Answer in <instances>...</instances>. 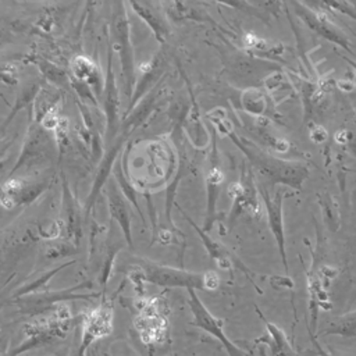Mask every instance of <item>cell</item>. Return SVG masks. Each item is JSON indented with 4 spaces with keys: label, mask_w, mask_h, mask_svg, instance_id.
Here are the masks:
<instances>
[{
    "label": "cell",
    "mask_w": 356,
    "mask_h": 356,
    "mask_svg": "<svg viewBox=\"0 0 356 356\" xmlns=\"http://www.w3.org/2000/svg\"><path fill=\"white\" fill-rule=\"evenodd\" d=\"M228 136L246 156L252 170H256V172L260 174L264 184L271 188L281 185L288 186L296 192L303 189V184L310 175V170L306 164L298 160H286L274 156L235 132H231Z\"/></svg>",
    "instance_id": "6da1fadb"
},
{
    "label": "cell",
    "mask_w": 356,
    "mask_h": 356,
    "mask_svg": "<svg viewBox=\"0 0 356 356\" xmlns=\"http://www.w3.org/2000/svg\"><path fill=\"white\" fill-rule=\"evenodd\" d=\"M257 191L261 197V202L266 207V214L268 220V228L274 236L277 243V249L284 266L285 275L289 277V264L286 257V246H285V225H284V213H282V202L285 196V189L282 188H271L267 184L257 182Z\"/></svg>",
    "instance_id": "7a4b0ae2"
},
{
    "label": "cell",
    "mask_w": 356,
    "mask_h": 356,
    "mask_svg": "<svg viewBox=\"0 0 356 356\" xmlns=\"http://www.w3.org/2000/svg\"><path fill=\"white\" fill-rule=\"evenodd\" d=\"M228 193L232 199V207L228 220L229 225L241 213H246L254 218H260L261 206L259 202L257 182L254 181L253 170L250 165H242L241 179L232 182L228 186Z\"/></svg>",
    "instance_id": "3957f363"
},
{
    "label": "cell",
    "mask_w": 356,
    "mask_h": 356,
    "mask_svg": "<svg viewBox=\"0 0 356 356\" xmlns=\"http://www.w3.org/2000/svg\"><path fill=\"white\" fill-rule=\"evenodd\" d=\"M140 270L145 281L165 288L204 289V274L191 273L181 268L161 266L153 261H142Z\"/></svg>",
    "instance_id": "277c9868"
},
{
    "label": "cell",
    "mask_w": 356,
    "mask_h": 356,
    "mask_svg": "<svg viewBox=\"0 0 356 356\" xmlns=\"http://www.w3.org/2000/svg\"><path fill=\"white\" fill-rule=\"evenodd\" d=\"M292 7L295 10V14L299 19L303 21V24L318 36L327 39L331 43L338 44L339 47L345 49L348 53H350L353 57H356L355 51L350 47V43L348 40L346 33L334 24V21L321 10H314L309 7L305 3L293 1Z\"/></svg>",
    "instance_id": "5b68a950"
},
{
    "label": "cell",
    "mask_w": 356,
    "mask_h": 356,
    "mask_svg": "<svg viewBox=\"0 0 356 356\" xmlns=\"http://www.w3.org/2000/svg\"><path fill=\"white\" fill-rule=\"evenodd\" d=\"M189 293V309L192 312L193 316V321L192 325L206 331L207 334H210L211 337H214L218 342H221V345L225 348L227 353L229 356H245L243 350L239 349L224 332L222 330V321L218 320L217 317H214L209 309L203 305V302L199 299L197 293L195 289H188Z\"/></svg>",
    "instance_id": "8992f818"
},
{
    "label": "cell",
    "mask_w": 356,
    "mask_h": 356,
    "mask_svg": "<svg viewBox=\"0 0 356 356\" xmlns=\"http://www.w3.org/2000/svg\"><path fill=\"white\" fill-rule=\"evenodd\" d=\"M113 36L115 40V46L120 53L122 75L125 79V89L127 93L131 95L134 86V58H132V49L129 42V26L128 19L124 11V4H117L115 11L113 14Z\"/></svg>",
    "instance_id": "52a82bcc"
},
{
    "label": "cell",
    "mask_w": 356,
    "mask_h": 356,
    "mask_svg": "<svg viewBox=\"0 0 356 356\" xmlns=\"http://www.w3.org/2000/svg\"><path fill=\"white\" fill-rule=\"evenodd\" d=\"M113 331V307L103 302L100 306L93 309L83 321L81 345L88 350L89 346Z\"/></svg>",
    "instance_id": "ba28073f"
},
{
    "label": "cell",
    "mask_w": 356,
    "mask_h": 356,
    "mask_svg": "<svg viewBox=\"0 0 356 356\" xmlns=\"http://www.w3.org/2000/svg\"><path fill=\"white\" fill-rule=\"evenodd\" d=\"M217 147H216V139L213 138V152H211V167L206 177V191H207V204H206V218H204V227L203 231H210L216 218H217V200L220 196L221 184L224 181V174L221 168L218 167L217 160Z\"/></svg>",
    "instance_id": "9c48e42d"
},
{
    "label": "cell",
    "mask_w": 356,
    "mask_h": 356,
    "mask_svg": "<svg viewBox=\"0 0 356 356\" xmlns=\"http://www.w3.org/2000/svg\"><path fill=\"white\" fill-rule=\"evenodd\" d=\"M241 104L245 113L257 117L274 118L280 122V115L275 111V104L270 95L259 88H248L241 95Z\"/></svg>",
    "instance_id": "30bf717a"
},
{
    "label": "cell",
    "mask_w": 356,
    "mask_h": 356,
    "mask_svg": "<svg viewBox=\"0 0 356 356\" xmlns=\"http://www.w3.org/2000/svg\"><path fill=\"white\" fill-rule=\"evenodd\" d=\"M104 110L107 118V136L113 139L114 134L117 132V122H118V89L115 85V78L113 72L111 64V53H108V67L107 75L104 79Z\"/></svg>",
    "instance_id": "8fae6325"
},
{
    "label": "cell",
    "mask_w": 356,
    "mask_h": 356,
    "mask_svg": "<svg viewBox=\"0 0 356 356\" xmlns=\"http://www.w3.org/2000/svg\"><path fill=\"white\" fill-rule=\"evenodd\" d=\"M107 199H108V207L111 217L118 222V225L122 229V234L125 239L128 241V245L132 246V236H131V224H129V213L125 203L124 196L117 189V185L110 181L107 185Z\"/></svg>",
    "instance_id": "7c38bea8"
},
{
    "label": "cell",
    "mask_w": 356,
    "mask_h": 356,
    "mask_svg": "<svg viewBox=\"0 0 356 356\" xmlns=\"http://www.w3.org/2000/svg\"><path fill=\"white\" fill-rule=\"evenodd\" d=\"M71 68H72V75L76 81L90 85L93 89H96L97 93H100L104 89V79L102 78L99 68L88 57H83V56L75 57L71 63Z\"/></svg>",
    "instance_id": "4fadbf2b"
},
{
    "label": "cell",
    "mask_w": 356,
    "mask_h": 356,
    "mask_svg": "<svg viewBox=\"0 0 356 356\" xmlns=\"http://www.w3.org/2000/svg\"><path fill=\"white\" fill-rule=\"evenodd\" d=\"M184 216H185V218L191 222V225L196 229V232L199 234V236H200V239H202V242H203L206 250L209 252L210 257L217 263V266H218L220 268H224V270H231V268L234 267V259H232V256L225 250V248H224L222 245H220L218 242H216L214 239H211V238L206 234V231H203L202 228H199L185 213H184Z\"/></svg>",
    "instance_id": "5bb4252c"
},
{
    "label": "cell",
    "mask_w": 356,
    "mask_h": 356,
    "mask_svg": "<svg viewBox=\"0 0 356 356\" xmlns=\"http://www.w3.org/2000/svg\"><path fill=\"white\" fill-rule=\"evenodd\" d=\"M63 213H64V221H65L68 236L75 242H78L81 238L79 213L76 209V203L74 202L65 182H64V192H63Z\"/></svg>",
    "instance_id": "9a60e30c"
},
{
    "label": "cell",
    "mask_w": 356,
    "mask_h": 356,
    "mask_svg": "<svg viewBox=\"0 0 356 356\" xmlns=\"http://www.w3.org/2000/svg\"><path fill=\"white\" fill-rule=\"evenodd\" d=\"M324 334L341 335V337H356V310L332 318V321L325 328Z\"/></svg>",
    "instance_id": "2e32d148"
},
{
    "label": "cell",
    "mask_w": 356,
    "mask_h": 356,
    "mask_svg": "<svg viewBox=\"0 0 356 356\" xmlns=\"http://www.w3.org/2000/svg\"><path fill=\"white\" fill-rule=\"evenodd\" d=\"M261 318L264 320L263 316H261ZM264 324H266V330L268 331V335L271 338L273 356H293V350L291 349L289 342H288L285 334L282 332V330L267 320H264Z\"/></svg>",
    "instance_id": "e0dca14e"
},
{
    "label": "cell",
    "mask_w": 356,
    "mask_h": 356,
    "mask_svg": "<svg viewBox=\"0 0 356 356\" xmlns=\"http://www.w3.org/2000/svg\"><path fill=\"white\" fill-rule=\"evenodd\" d=\"M118 149H120V143L115 145V146H113V147L110 149V152L107 153L106 159L103 160V163H102V165H100V168H99V171H97V177H96V181H95L93 189H92L90 196H89V199H88V202H89V203H88V207L93 203V199H96V195L99 193L100 188H102V186L104 185V182L107 181L110 168L113 167V163H114V159H115V156H117Z\"/></svg>",
    "instance_id": "ac0fdd59"
},
{
    "label": "cell",
    "mask_w": 356,
    "mask_h": 356,
    "mask_svg": "<svg viewBox=\"0 0 356 356\" xmlns=\"http://www.w3.org/2000/svg\"><path fill=\"white\" fill-rule=\"evenodd\" d=\"M318 203L321 206L324 222L328 225V228L331 231L338 229V227H339V211H338L335 199L330 193H323V195H318Z\"/></svg>",
    "instance_id": "d6986e66"
},
{
    "label": "cell",
    "mask_w": 356,
    "mask_h": 356,
    "mask_svg": "<svg viewBox=\"0 0 356 356\" xmlns=\"http://www.w3.org/2000/svg\"><path fill=\"white\" fill-rule=\"evenodd\" d=\"M132 7L135 8L136 14L140 15V17L149 24V26H152V29L154 31L157 39H159L160 42H163L164 38L167 36V29H165L163 21H160V19L157 18V15H156L150 8H147V7L143 6V4L132 3Z\"/></svg>",
    "instance_id": "ffe728a7"
},
{
    "label": "cell",
    "mask_w": 356,
    "mask_h": 356,
    "mask_svg": "<svg viewBox=\"0 0 356 356\" xmlns=\"http://www.w3.org/2000/svg\"><path fill=\"white\" fill-rule=\"evenodd\" d=\"M321 8H328L331 11H338L343 15H348L349 18L356 21V3L350 1H324V3H317Z\"/></svg>",
    "instance_id": "44dd1931"
},
{
    "label": "cell",
    "mask_w": 356,
    "mask_h": 356,
    "mask_svg": "<svg viewBox=\"0 0 356 356\" xmlns=\"http://www.w3.org/2000/svg\"><path fill=\"white\" fill-rule=\"evenodd\" d=\"M70 264H72L71 261L70 263H65V264H61V266H58V267H56V268H53L50 273H46L43 277H40L39 280H36V281H33L32 284H29V285H26L25 288H22V289H19V292L17 293L18 296H21V295H25V293H28V292H32V291H36L38 288H40L43 284H46L51 277H53V274H56L58 270H61V268H64V267H67V266H70Z\"/></svg>",
    "instance_id": "7402d4cb"
},
{
    "label": "cell",
    "mask_w": 356,
    "mask_h": 356,
    "mask_svg": "<svg viewBox=\"0 0 356 356\" xmlns=\"http://www.w3.org/2000/svg\"><path fill=\"white\" fill-rule=\"evenodd\" d=\"M309 138L314 145H323L328 139V132L323 125L312 124L309 131Z\"/></svg>",
    "instance_id": "603a6c76"
},
{
    "label": "cell",
    "mask_w": 356,
    "mask_h": 356,
    "mask_svg": "<svg viewBox=\"0 0 356 356\" xmlns=\"http://www.w3.org/2000/svg\"><path fill=\"white\" fill-rule=\"evenodd\" d=\"M42 71L44 72V75L51 79L53 82H63L65 78H64V74L63 71H60L57 67L51 65V64H46V68H42Z\"/></svg>",
    "instance_id": "cb8c5ba5"
},
{
    "label": "cell",
    "mask_w": 356,
    "mask_h": 356,
    "mask_svg": "<svg viewBox=\"0 0 356 356\" xmlns=\"http://www.w3.org/2000/svg\"><path fill=\"white\" fill-rule=\"evenodd\" d=\"M352 132L349 129H345V128H341L338 129L335 134H334V140L337 145H341V146H346L352 138Z\"/></svg>",
    "instance_id": "d4e9b609"
},
{
    "label": "cell",
    "mask_w": 356,
    "mask_h": 356,
    "mask_svg": "<svg viewBox=\"0 0 356 356\" xmlns=\"http://www.w3.org/2000/svg\"><path fill=\"white\" fill-rule=\"evenodd\" d=\"M220 285V278L214 271L204 273V289L213 291Z\"/></svg>",
    "instance_id": "484cf974"
},
{
    "label": "cell",
    "mask_w": 356,
    "mask_h": 356,
    "mask_svg": "<svg viewBox=\"0 0 356 356\" xmlns=\"http://www.w3.org/2000/svg\"><path fill=\"white\" fill-rule=\"evenodd\" d=\"M86 352H88V350L81 345V339H79L75 345L71 346L68 356H85Z\"/></svg>",
    "instance_id": "4316f807"
},
{
    "label": "cell",
    "mask_w": 356,
    "mask_h": 356,
    "mask_svg": "<svg viewBox=\"0 0 356 356\" xmlns=\"http://www.w3.org/2000/svg\"><path fill=\"white\" fill-rule=\"evenodd\" d=\"M337 86L341 89V90H346V92H350L353 88H355V83L352 81H348V79H339L337 82Z\"/></svg>",
    "instance_id": "83f0119b"
},
{
    "label": "cell",
    "mask_w": 356,
    "mask_h": 356,
    "mask_svg": "<svg viewBox=\"0 0 356 356\" xmlns=\"http://www.w3.org/2000/svg\"><path fill=\"white\" fill-rule=\"evenodd\" d=\"M346 146H348L349 152L356 157V135L355 134L352 135V138H350V140H349V143Z\"/></svg>",
    "instance_id": "f1b7e54d"
},
{
    "label": "cell",
    "mask_w": 356,
    "mask_h": 356,
    "mask_svg": "<svg viewBox=\"0 0 356 356\" xmlns=\"http://www.w3.org/2000/svg\"><path fill=\"white\" fill-rule=\"evenodd\" d=\"M6 196H7V195H6V191H4V186H1V185H0V204H1V203H3V200H4V199H6Z\"/></svg>",
    "instance_id": "f546056e"
},
{
    "label": "cell",
    "mask_w": 356,
    "mask_h": 356,
    "mask_svg": "<svg viewBox=\"0 0 356 356\" xmlns=\"http://www.w3.org/2000/svg\"><path fill=\"white\" fill-rule=\"evenodd\" d=\"M50 356H68V352L67 350H58V352H56V353H53Z\"/></svg>",
    "instance_id": "4dcf8cb0"
},
{
    "label": "cell",
    "mask_w": 356,
    "mask_h": 356,
    "mask_svg": "<svg viewBox=\"0 0 356 356\" xmlns=\"http://www.w3.org/2000/svg\"><path fill=\"white\" fill-rule=\"evenodd\" d=\"M343 60H346L352 67H355V71H356V63H355V61H352V60H349V58H346V57H343Z\"/></svg>",
    "instance_id": "1f68e13d"
},
{
    "label": "cell",
    "mask_w": 356,
    "mask_h": 356,
    "mask_svg": "<svg viewBox=\"0 0 356 356\" xmlns=\"http://www.w3.org/2000/svg\"><path fill=\"white\" fill-rule=\"evenodd\" d=\"M7 356H17V355H15V353H14V352H13V350H11V352H10V353H8V355H7Z\"/></svg>",
    "instance_id": "d6a6232c"
},
{
    "label": "cell",
    "mask_w": 356,
    "mask_h": 356,
    "mask_svg": "<svg viewBox=\"0 0 356 356\" xmlns=\"http://www.w3.org/2000/svg\"><path fill=\"white\" fill-rule=\"evenodd\" d=\"M128 356H135V355H134V353H129V355H128Z\"/></svg>",
    "instance_id": "836d02e7"
},
{
    "label": "cell",
    "mask_w": 356,
    "mask_h": 356,
    "mask_svg": "<svg viewBox=\"0 0 356 356\" xmlns=\"http://www.w3.org/2000/svg\"><path fill=\"white\" fill-rule=\"evenodd\" d=\"M88 356H92V355H88Z\"/></svg>",
    "instance_id": "e575fe53"
}]
</instances>
